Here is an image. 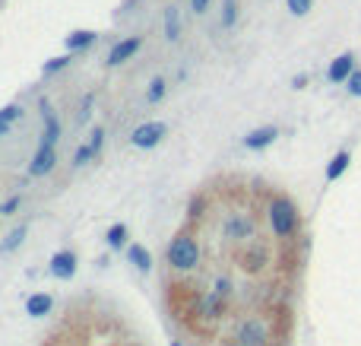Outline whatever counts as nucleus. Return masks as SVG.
<instances>
[{"label":"nucleus","instance_id":"obj_10","mask_svg":"<svg viewBox=\"0 0 361 346\" xmlns=\"http://www.w3.org/2000/svg\"><path fill=\"white\" fill-rule=\"evenodd\" d=\"M41 121H45V134H41V143L54 146L57 137H61V121H57V115L48 108V102H41Z\"/></svg>","mask_w":361,"mask_h":346},{"label":"nucleus","instance_id":"obj_9","mask_svg":"<svg viewBox=\"0 0 361 346\" xmlns=\"http://www.w3.org/2000/svg\"><path fill=\"white\" fill-rule=\"evenodd\" d=\"M276 137H279V127L266 124V127H257V131H251L244 137V146L247 150H266V146H273Z\"/></svg>","mask_w":361,"mask_h":346},{"label":"nucleus","instance_id":"obj_27","mask_svg":"<svg viewBox=\"0 0 361 346\" xmlns=\"http://www.w3.org/2000/svg\"><path fill=\"white\" fill-rule=\"evenodd\" d=\"M20 203H22V194H13L7 203H0V216H10V213H16V210H20Z\"/></svg>","mask_w":361,"mask_h":346},{"label":"nucleus","instance_id":"obj_21","mask_svg":"<svg viewBox=\"0 0 361 346\" xmlns=\"http://www.w3.org/2000/svg\"><path fill=\"white\" fill-rule=\"evenodd\" d=\"M238 22V0H222V29H232Z\"/></svg>","mask_w":361,"mask_h":346},{"label":"nucleus","instance_id":"obj_11","mask_svg":"<svg viewBox=\"0 0 361 346\" xmlns=\"http://www.w3.org/2000/svg\"><path fill=\"white\" fill-rule=\"evenodd\" d=\"M51 305H54V298H51L48 292H32V296L26 298V315L29 318H45V315L51 312Z\"/></svg>","mask_w":361,"mask_h":346},{"label":"nucleus","instance_id":"obj_15","mask_svg":"<svg viewBox=\"0 0 361 346\" xmlns=\"http://www.w3.org/2000/svg\"><path fill=\"white\" fill-rule=\"evenodd\" d=\"M165 38H168V42L181 38V13H177V7L165 10Z\"/></svg>","mask_w":361,"mask_h":346},{"label":"nucleus","instance_id":"obj_7","mask_svg":"<svg viewBox=\"0 0 361 346\" xmlns=\"http://www.w3.org/2000/svg\"><path fill=\"white\" fill-rule=\"evenodd\" d=\"M48 271L54 280H70L76 273V254L73 251H54L48 261Z\"/></svg>","mask_w":361,"mask_h":346},{"label":"nucleus","instance_id":"obj_29","mask_svg":"<svg viewBox=\"0 0 361 346\" xmlns=\"http://www.w3.org/2000/svg\"><path fill=\"white\" fill-rule=\"evenodd\" d=\"M92 102H96V92H86V96H82V105H80V115H76V118L86 121V118H89V108H92Z\"/></svg>","mask_w":361,"mask_h":346},{"label":"nucleus","instance_id":"obj_8","mask_svg":"<svg viewBox=\"0 0 361 346\" xmlns=\"http://www.w3.org/2000/svg\"><path fill=\"white\" fill-rule=\"evenodd\" d=\"M352 70H355V55L346 51V55L333 57V64L327 67V80L330 83H346L348 76H352Z\"/></svg>","mask_w":361,"mask_h":346},{"label":"nucleus","instance_id":"obj_17","mask_svg":"<svg viewBox=\"0 0 361 346\" xmlns=\"http://www.w3.org/2000/svg\"><path fill=\"white\" fill-rule=\"evenodd\" d=\"M348 162H352V156H348L346 150H342V152H336L333 159H330V166H327V181L342 178V172H346V168H348Z\"/></svg>","mask_w":361,"mask_h":346},{"label":"nucleus","instance_id":"obj_14","mask_svg":"<svg viewBox=\"0 0 361 346\" xmlns=\"http://www.w3.org/2000/svg\"><path fill=\"white\" fill-rule=\"evenodd\" d=\"M127 261L133 264L140 273H149L152 271V254L143 248V245H130V248H127Z\"/></svg>","mask_w":361,"mask_h":346},{"label":"nucleus","instance_id":"obj_34","mask_svg":"<svg viewBox=\"0 0 361 346\" xmlns=\"http://www.w3.org/2000/svg\"><path fill=\"white\" fill-rule=\"evenodd\" d=\"M171 346H181V343H171Z\"/></svg>","mask_w":361,"mask_h":346},{"label":"nucleus","instance_id":"obj_20","mask_svg":"<svg viewBox=\"0 0 361 346\" xmlns=\"http://www.w3.org/2000/svg\"><path fill=\"white\" fill-rule=\"evenodd\" d=\"M26 232H29L26 226L13 229V232H10V236H7V242L0 245V254H10V251H16V248H20V245H22V238H26Z\"/></svg>","mask_w":361,"mask_h":346},{"label":"nucleus","instance_id":"obj_30","mask_svg":"<svg viewBox=\"0 0 361 346\" xmlns=\"http://www.w3.org/2000/svg\"><path fill=\"white\" fill-rule=\"evenodd\" d=\"M191 7H193V13H206V10H209V0H191Z\"/></svg>","mask_w":361,"mask_h":346},{"label":"nucleus","instance_id":"obj_19","mask_svg":"<svg viewBox=\"0 0 361 346\" xmlns=\"http://www.w3.org/2000/svg\"><path fill=\"white\" fill-rule=\"evenodd\" d=\"M165 92H168V83H165L162 76H156V80H152V83H149V89H146V102H149V105L162 102V99H165Z\"/></svg>","mask_w":361,"mask_h":346},{"label":"nucleus","instance_id":"obj_1","mask_svg":"<svg viewBox=\"0 0 361 346\" xmlns=\"http://www.w3.org/2000/svg\"><path fill=\"white\" fill-rule=\"evenodd\" d=\"M266 222H270V232H273L276 238L288 242V238L298 236L301 213H298V207H295L292 197L276 194V197H270V203H266Z\"/></svg>","mask_w":361,"mask_h":346},{"label":"nucleus","instance_id":"obj_2","mask_svg":"<svg viewBox=\"0 0 361 346\" xmlns=\"http://www.w3.org/2000/svg\"><path fill=\"white\" fill-rule=\"evenodd\" d=\"M165 257H168V264L177 273H191V271L200 267L203 251H200V242L191 236V232H177V236L168 242V248H165Z\"/></svg>","mask_w":361,"mask_h":346},{"label":"nucleus","instance_id":"obj_32","mask_svg":"<svg viewBox=\"0 0 361 346\" xmlns=\"http://www.w3.org/2000/svg\"><path fill=\"white\" fill-rule=\"evenodd\" d=\"M307 83V76L304 73H301V76H295V80H292V86H295V89H301V86H304Z\"/></svg>","mask_w":361,"mask_h":346},{"label":"nucleus","instance_id":"obj_13","mask_svg":"<svg viewBox=\"0 0 361 346\" xmlns=\"http://www.w3.org/2000/svg\"><path fill=\"white\" fill-rule=\"evenodd\" d=\"M225 232H228V236H235V238H251V236H253V222H251V216L235 213V219L225 222Z\"/></svg>","mask_w":361,"mask_h":346},{"label":"nucleus","instance_id":"obj_33","mask_svg":"<svg viewBox=\"0 0 361 346\" xmlns=\"http://www.w3.org/2000/svg\"><path fill=\"white\" fill-rule=\"evenodd\" d=\"M225 346H244V343H225Z\"/></svg>","mask_w":361,"mask_h":346},{"label":"nucleus","instance_id":"obj_28","mask_svg":"<svg viewBox=\"0 0 361 346\" xmlns=\"http://www.w3.org/2000/svg\"><path fill=\"white\" fill-rule=\"evenodd\" d=\"M212 292H219L222 298H228V296H232V280H228V277H219L216 286H212Z\"/></svg>","mask_w":361,"mask_h":346},{"label":"nucleus","instance_id":"obj_5","mask_svg":"<svg viewBox=\"0 0 361 346\" xmlns=\"http://www.w3.org/2000/svg\"><path fill=\"white\" fill-rule=\"evenodd\" d=\"M54 166H57V152H54V146L38 143V150H35L32 162H29V175H32V178H45V175L54 172Z\"/></svg>","mask_w":361,"mask_h":346},{"label":"nucleus","instance_id":"obj_26","mask_svg":"<svg viewBox=\"0 0 361 346\" xmlns=\"http://www.w3.org/2000/svg\"><path fill=\"white\" fill-rule=\"evenodd\" d=\"M102 143H105V131H102V127H96V131L89 134V146H92V152H96V156L102 152Z\"/></svg>","mask_w":361,"mask_h":346},{"label":"nucleus","instance_id":"obj_3","mask_svg":"<svg viewBox=\"0 0 361 346\" xmlns=\"http://www.w3.org/2000/svg\"><path fill=\"white\" fill-rule=\"evenodd\" d=\"M165 134H168V124H165V121H146V124H140L137 131L130 134V143L137 146V150H152V146L162 143Z\"/></svg>","mask_w":361,"mask_h":346},{"label":"nucleus","instance_id":"obj_24","mask_svg":"<svg viewBox=\"0 0 361 346\" xmlns=\"http://www.w3.org/2000/svg\"><path fill=\"white\" fill-rule=\"evenodd\" d=\"M0 118L13 124V121H20V118H22V108H20L16 102H13V105H3V108H0Z\"/></svg>","mask_w":361,"mask_h":346},{"label":"nucleus","instance_id":"obj_22","mask_svg":"<svg viewBox=\"0 0 361 346\" xmlns=\"http://www.w3.org/2000/svg\"><path fill=\"white\" fill-rule=\"evenodd\" d=\"M92 159H96V152H92V146H89V143H82L80 150L73 152V166H76V168L89 166V162H92Z\"/></svg>","mask_w":361,"mask_h":346},{"label":"nucleus","instance_id":"obj_16","mask_svg":"<svg viewBox=\"0 0 361 346\" xmlns=\"http://www.w3.org/2000/svg\"><path fill=\"white\" fill-rule=\"evenodd\" d=\"M127 236H130V229L124 226V222H115V226L105 232V242H108V248H115V251H121L124 245H127Z\"/></svg>","mask_w":361,"mask_h":346},{"label":"nucleus","instance_id":"obj_18","mask_svg":"<svg viewBox=\"0 0 361 346\" xmlns=\"http://www.w3.org/2000/svg\"><path fill=\"white\" fill-rule=\"evenodd\" d=\"M70 61H73V51H70V55H61V57H51V61H45L41 73H45V76H54V73H61L64 67H70Z\"/></svg>","mask_w":361,"mask_h":346},{"label":"nucleus","instance_id":"obj_4","mask_svg":"<svg viewBox=\"0 0 361 346\" xmlns=\"http://www.w3.org/2000/svg\"><path fill=\"white\" fill-rule=\"evenodd\" d=\"M238 340L244 346H270V324L263 318H244L238 324Z\"/></svg>","mask_w":361,"mask_h":346},{"label":"nucleus","instance_id":"obj_31","mask_svg":"<svg viewBox=\"0 0 361 346\" xmlns=\"http://www.w3.org/2000/svg\"><path fill=\"white\" fill-rule=\"evenodd\" d=\"M10 127H13V124H10V121H3V118H0V137H7V134H10Z\"/></svg>","mask_w":361,"mask_h":346},{"label":"nucleus","instance_id":"obj_25","mask_svg":"<svg viewBox=\"0 0 361 346\" xmlns=\"http://www.w3.org/2000/svg\"><path fill=\"white\" fill-rule=\"evenodd\" d=\"M346 89H348V96L361 99V70H352V76L346 80Z\"/></svg>","mask_w":361,"mask_h":346},{"label":"nucleus","instance_id":"obj_6","mask_svg":"<svg viewBox=\"0 0 361 346\" xmlns=\"http://www.w3.org/2000/svg\"><path fill=\"white\" fill-rule=\"evenodd\" d=\"M140 48H143V38L140 35H130V38H121V42L115 45V48L108 51V67H121V64H127L130 57H137Z\"/></svg>","mask_w":361,"mask_h":346},{"label":"nucleus","instance_id":"obj_23","mask_svg":"<svg viewBox=\"0 0 361 346\" xmlns=\"http://www.w3.org/2000/svg\"><path fill=\"white\" fill-rule=\"evenodd\" d=\"M286 7H288L292 16H307L311 7H314V0H286Z\"/></svg>","mask_w":361,"mask_h":346},{"label":"nucleus","instance_id":"obj_12","mask_svg":"<svg viewBox=\"0 0 361 346\" xmlns=\"http://www.w3.org/2000/svg\"><path fill=\"white\" fill-rule=\"evenodd\" d=\"M98 35L92 32V29H76V32H70L67 38H64V45H67V51H86L89 45H96Z\"/></svg>","mask_w":361,"mask_h":346}]
</instances>
